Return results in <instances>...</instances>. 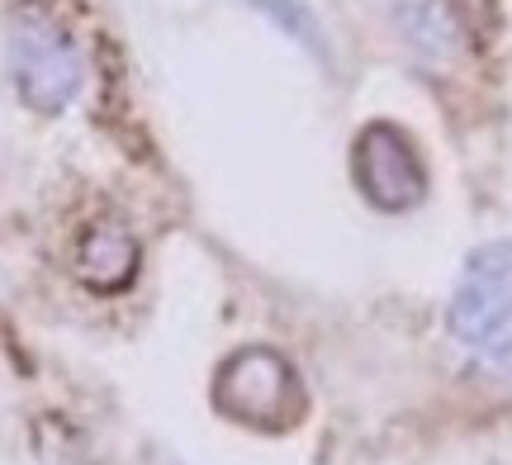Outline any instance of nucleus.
<instances>
[{
	"instance_id": "nucleus-1",
	"label": "nucleus",
	"mask_w": 512,
	"mask_h": 465,
	"mask_svg": "<svg viewBox=\"0 0 512 465\" xmlns=\"http://www.w3.org/2000/svg\"><path fill=\"white\" fill-rule=\"evenodd\" d=\"M10 81H15V95L43 119H57V114L81 95V81H86V62H81V48L76 38L57 24L48 10H19L10 19Z\"/></svg>"
},
{
	"instance_id": "nucleus-2",
	"label": "nucleus",
	"mask_w": 512,
	"mask_h": 465,
	"mask_svg": "<svg viewBox=\"0 0 512 465\" xmlns=\"http://www.w3.org/2000/svg\"><path fill=\"white\" fill-rule=\"evenodd\" d=\"M214 404L247 428H290L304 413L299 371L275 347H238L214 371Z\"/></svg>"
},
{
	"instance_id": "nucleus-3",
	"label": "nucleus",
	"mask_w": 512,
	"mask_h": 465,
	"mask_svg": "<svg viewBox=\"0 0 512 465\" xmlns=\"http://www.w3.org/2000/svg\"><path fill=\"white\" fill-rule=\"evenodd\" d=\"M351 181L384 214H408L427 200V162L413 133L375 119L351 143Z\"/></svg>"
},
{
	"instance_id": "nucleus-4",
	"label": "nucleus",
	"mask_w": 512,
	"mask_h": 465,
	"mask_svg": "<svg viewBox=\"0 0 512 465\" xmlns=\"http://www.w3.org/2000/svg\"><path fill=\"white\" fill-rule=\"evenodd\" d=\"M446 323L470 352L512 328V238L484 242L465 257Z\"/></svg>"
},
{
	"instance_id": "nucleus-5",
	"label": "nucleus",
	"mask_w": 512,
	"mask_h": 465,
	"mask_svg": "<svg viewBox=\"0 0 512 465\" xmlns=\"http://www.w3.org/2000/svg\"><path fill=\"white\" fill-rule=\"evenodd\" d=\"M138 238L124 224H95L76 247V271L95 290H124L138 271Z\"/></svg>"
},
{
	"instance_id": "nucleus-6",
	"label": "nucleus",
	"mask_w": 512,
	"mask_h": 465,
	"mask_svg": "<svg viewBox=\"0 0 512 465\" xmlns=\"http://www.w3.org/2000/svg\"><path fill=\"white\" fill-rule=\"evenodd\" d=\"M394 29L403 34V43L422 57V62H451L460 48L456 19L446 15L432 0H399L394 5Z\"/></svg>"
},
{
	"instance_id": "nucleus-7",
	"label": "nucleus",
	"mask_w": 512,
	"mask_h": 465,
	"mask_svg": "<svg viewBox=\"0 0 512 465\" xmlns=\"http://www.w3.org/2000/svg\"><path fill=\"white\" fill-rule=\"evenodd\" d=\"M252 10L271 19L285 38H294L318 67H332L328 29H323V19L313 15V5H304V0H252Z\"/></svg>"
}]
</instances>
